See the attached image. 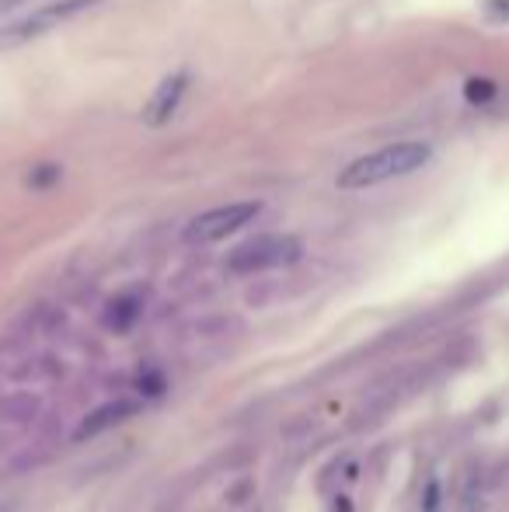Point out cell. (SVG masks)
I'll return each mask as SVG.
<instances>
[{
    "label": "cell",
    "mask_w": 509,
    "mask_h": 512,
    "mask_svg": "<svg viewBox=\"0 0 509 512\" xmlns=\"http://www.w3.org/2000/svg\"><path fill=\"white\" fill-rule=\"evenodd\" d=\"M429 157H433V147L422 140L391 143V147L374 150V154L353 161L346 171H339V189L360 192V189H374V185L394 182V178L415 175L419 168H426Z\"/></svg>",
    "instance_id": "1"
},
{
    "label": "cell",
    "mask_w": 509,
    "mask_h": 512,
    "mask_svg": "<svg viewBox=\"0 0 509 512\" xmlns=\"http://www.w3.org/2000/svg\"><path fill=\"white\" fill-rule=\"evenodd\" d=\"M91 4H95V0H49V4L32 7V11L21 14V18L0 25V49L25 46V42H32V39H42V35H49L53 28L67 25L70 18L88 11Z\"/></svg>",
    "instance_id": "2"
},
{
    "label": "cell",
    "mask_w": 509,
    "mask_h": 512,
    "mask_svg": "<svg viewBox=\"0 0 509 512\" xmlns=\"http://www.w3.org/2000/svg\"><path fill=\"white\" fill-rule=\"evenodd\" d=\"M300 258V241L290 234H262L252 241L238 244V248L227 255V269L238 272V276H252V272H269L293 265Z\"/></svg>",
    "instance_id": "3"
},
{
    "label": "cell",
    "mask_w": 509,
    "mask_h": 512,
    "mask_svg": "<svg viewBox=\"0 0 509 512\" xmlns=\"http://www.w3.org/2000/svg\"><path fill=\"white\" fill-rule=\"evenodd\" d=\"M258 213H262V206L258 203H227V206H217V209H206V213H199L196 220H189V227H185V241L189 244L227 241L231 234L245 230Z\"/></svg>",
    "instance_id": "4"
},
{
    "label": "cell",
    "mask_w": 509,
    "mask_h": 512,
    "mask_svg": "<svg viewBox=\"0 0 509 512\" xmlns=\"http://www.w3.org/2000/svg\"><path fill=\"white\" fill-rule=\"evenodd\" d=\"M185 91H189V77H185V74L168 77V81L157 88V95L150 98V105H147V122H150V126H161V122H168L171 115L178 112V105H182Z\"/></svg>",
    "instance_id": "5"
},
{
    "label": "cell",
    "mask_w": 509,
    "mask_h": 512,
    "mask_svg": "<svg viewBox=\"0 0 509 512\" xmlns=\"http://www.w3.org/2000/svg\"><path fill=\"white\" fill-rule=\"evenodd\" d=\"M133 401H112V405H102V408H95L88 418H84L81 425H77V439H95L98 432H105V429H112V425H119L123 418L133 415Z\"/></svg>",
    "instance_id": "6"
},
{
    "label": "cell",
    "mask_w": 509,
    "mask_h": 512,
    "mask_svg": "<svg viewBox=\"0 0 509 512\" xmlns=\"http://www.w3.org/2000/svg\"><path fill=\"white\" fill-rule=\"evenodd\" d=\"M25 0H0V14H7V11H14V7H21Z\"/></svg>",
    "instance_id": "7"
}]
</instances>
